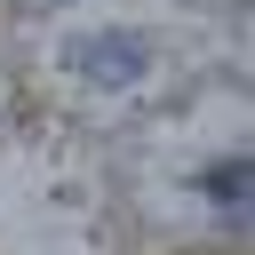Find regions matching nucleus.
Wrapping results in <instances>:
<instances>
[{"label":"nucleus","instance_id":"obj_1","mask_svg":"<svg viewBox=\"0 0 255 255\" xmlns=\"http://www.w3.org/2000/svg\"><path fill=\"white\" fill-rule=\"evenodd\" d=\"M143 40L135 32H96V40H80L72 48V64L88 72V80H104V88H128V80H143Z\"/></svg>","mask_w":255,"mask_h":255},{"label":"nucleus","instance_id":"obj_2","mask_svg":"<svg viewBox=\"0 0 255 255\" xmlns=\"http://www.w3.org/2000/svg\"><path fill=\"white\" fill-rule=\"evenodd\" d=\"M207 199H215V207H239V199H247V159H223V167L207 175Z\"/></svg>","mask_w":255,"mask_h":255}]
</instances>
